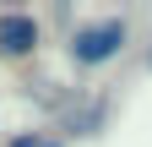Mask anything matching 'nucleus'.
Here are the masks:
<instances>
[{
	"label": "nucleus",
	"instance_id": "f03ea898",
	"mask_svg": "<svg viewBox=\"0 0 152 147\" xmlns=\"http://www.w3.org/2000/svg\"><path fill=\"white\" fill-rule=\"evenodd\" d=\"M38 44V22L27 11H0V54H27Z\"/></svg>",
	"mask_w": 152,
	"mask_h": 147
},
{
	"label": "nucleus",
	"instance_id": "f257e3e1",
	"mask_svg": "<svg viewBox=\"0 0 152 147\" xmlns=\"http://www.w3.org/2000/svg\"><path fill=\"white\" fill-rule=\"evenodd\" d=\"M125 38H130V27L120 22V16L82 22V27L71 33V60H76V65H103V60H114V54L125 49Z\"/></svg>",
	"mask_w": 152,
	"mask_h": 147
},
{
	"label": "nucleus",
	"instance_id": "7ed1b4c3",
	"mask_svg": "<svg viewBox=\"0 0 152 147\" xmlns=\"http://www.w3.org/2000/svg\"><path fill=\"white\" fill-rule=\"evenodd\" d=\"M11 147H54V136H16Z\"/></svg>",
	"mask_w": 152,
	"mask_h": 147
}]
</instances>
